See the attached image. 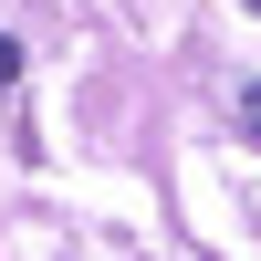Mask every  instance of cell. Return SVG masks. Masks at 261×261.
<instances>
[{
  "label": "cell",
  "instance_id": "cell-1",
  "mask_svg": "<svg viewBox=\"0 0 261 261\" xmlns=\"http://www.w3.org/2000/svg\"><path fill=\"white\" fill-rule=\"evenodd\" d=\"M241 125H251V136H261V84H251V94H241Z\"/></svg>",
  "mask_w": 261,
  "mask_h": 261
},
{
  "label": "cell",
  "instance_id": "cell-2",
  "mask_svg": "<svg viewBox=\"0 0 261 261\" xmlns=\"http://www.w3.org/2000/svg\"><path fill=\"white\" fill-rule=\"evenodd\" d=\"M11 73H21V53H11V42H0V94H11Z\"/></svg>",
  "mask_w": 261,
  "mask_h": 261
},
{
  "label": "cell",
  "instance_id": "cell-3",
  "mask_svg": "<svg viewBox=\"0 0 261 261\" xmlns=\"http://www.w3.org/2000/svg\"><path fill=\"white\" fill-rule=\"evenodd\" d=\"M251 11H261V0H251Z\"/></svg>",
  "mask_w": 261,
  "mask_h": 261
}]
</instances>
